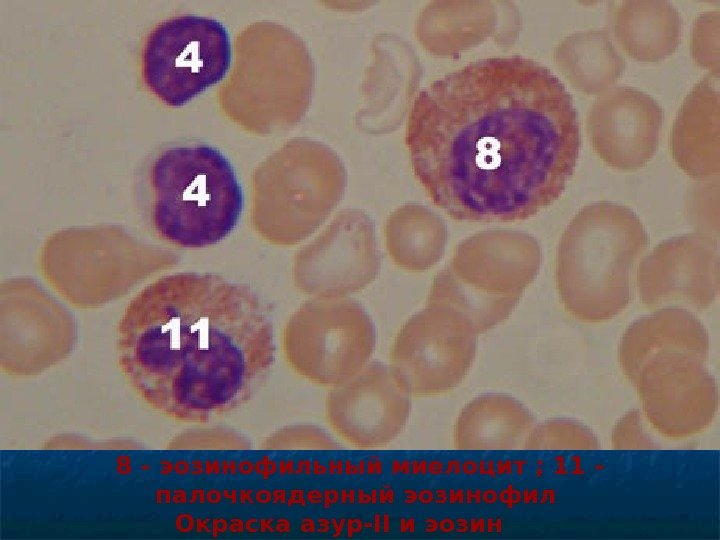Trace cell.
Listing matches in <instances>:
<instances>
[{
    "instance_id": "6da1fadb",
    "label": "cell",
    "mask_w": 720,
    "mask_h": 540,
    "mask_svg": "<svg viewBox=\"0 0 720 540\" xmlns=\"http://www.w3.org/2000/svg\"><path fill=\"white\" fill-rule=\"evenodd\" d=\"M405 143L416 179L452 219L515 222L560 198L581 135L563 82L513 55L475 60L422 89Z\"/></svg>"
},
{
    "instance_id": "7a4b0ae2",
    "label": "cell",
    "mask_w": 720,
    "mask_h": 540,
    "mask_svg": "<svg viewBox=\"0 0 720 540\" xmlns=\"http://www.w3.org/2000/svg\"><path fill=\"white\" fill-rule=\"evenodd\" d=\"M118 363L153 408L203 421L244 404L274 365L275 332L249 285L213 272L181 271L144 286L117 327Z\"/></svg>"
},
{
    "instance_id": "3957f363",
    "label": "cell",
    "mask_w": 720,
    "mask_h": 540,
    "mask_svg": "<svg viewBox=\"0 0 720 540\" xmlns=\"http://www.w3.org/2000/svg\"><path fill=\"white\" fill-rule=\"evenodd\" d=\"M648 243L645 227L630 208L608 201L583 207L563 232L556 258L557 288L569 313L601 322L622 312Z\"/></svg>"
},
{
    "instance_id": "277c9868",
    "label": "cell",
    "mask_w": 720,
    "mask_h": 540,
    "mask_svg": "<svg viewBox=\"0 0 720 540\" xmlns=\"http://www.w3.org/2000/svg\"><path fill=\"white\" fill-rule=\"evenodd\" d=\"M150 219L162 240L181 248H204L228 237L243 209L234 168L207 144L161 152L149 171Z\"/></svg>"
},
{
    "instance_id": "5b68a950",
    "label": "cell",
    "mask_w": 720,
    "mask_h": 540,
    "mask_svg": "<svg viewBox=\"0 0 720 540\" xmlns=\"http://www.w3.org/2000/svg\"><path fill=\"white\" fill-rule=\"evenodd\" d=\"M540 265L533 236L511 229L482 231L456 247L435 276L426 303L452 310L479 335L512 313Z\"/></svg>"
},
{
    "instance_id": "8992f818",
    "label": "cell",
    "mask_w": 720,
    "mask_h": 540,
    "mask_svg": "<svg viewBox=\"0 0 720 540\" xmlns=\"http://www.w3.org/2000/svg\"><path fill=\"white\" fill-rule=\"evenodd\" d=\"M232 48L224 25L197 15L171 17L147 36L141 72L147 88L164 104L181 107L220 82Z\"/></svg>"
},
{
    "instance_id": "52a82bcc",
    "label": "cell",
    "mask_w": 720,
    "mask_h": 540,
    "mask_svg": "<svg viewBox=\"0 0 720 540\" xmlns=\"http://www.w3.org/2000/svg\"><path fill=\"white\" fill-rule=\"evenodd\" d=\"M708 354L683 347L653 351L632 383L650 424L663 436L683 439L706 429L718 408V390L705 367Z\"/></svg>"
},
{
    "instance_id": "ba28073f",
    "label": "cell",
    "mask_w": 720,
    "mask_h": 540,
    "mask_svg": "<svg viewBox=\"0 0 720 540\" xmlns=\"http://www.w3.org/2000/svg\"><path fill=\"white\" fill-rule=\"evenodd\" d=\"M477 336L452 310L426 303L399 331L392 348L391 369L410 395L448 392L470 370Z\"/></svg>"
},
{
    "instance_id": "9c48e42d",
    "label": "cell",
    "mask_w": 720,
    "mask_h": 540,
    "mask_svg": "<svg viewBox=\"0 0 720 540\" xmlns=\"http://www.w3.org/2000/svg\"><path fill=\"white\" fill-rule=\"evenodd\" d=\"M637 286L649 308H707L719 292L717 238L695 232L663 241L639 265Z\"/></svg>"
},
{
    "instance_id": "30bf717a",
    "label": "cell",
    "mask_w": 720,
    "mask_h": 540,
    "mask_svg": "<svg viewBox=\"0 0 720 540\" xmlns=\"http://www.w3.org/2000/svg\"><path fill=\"white\" fill-rule=\"evenodd\" d=\"M410 408V394L391 367L372 363L333 389L326 415L332 428L349 443L378 447L401 432Z\"/></svg>"
},
{
    "instance_id": "8fae6325",
    "label": "cell",
    "mask_w": 720,
    "mask_h": 540,
    "mask_svg": "<svg viewBox=\"0 0 720 540\" xmlns=\"http://www.w3.org/2000/svg\"><path fill=\"white\" fill-rule=\"evenodd\" d=\"M663 110L649 94L630 86L612 87L590 106L586 133L596 154L612 168L631 171L655 154Z\"/></svg>"
},
{
    "instance_id": "7c38bea8",
    "label": "cell",
    "mask_w": 720,
    "mask_h": 540,
    "mask_svg": "<svg viewBox=\"0 0 720 540\" xmlns=\"http://www.w3.org/2000/svg\"><path fill=\"white\" fill-rule=\"evenodd\" d=\"M318 318L313 328L309 376L318 383L338 386L363 369L374 349V327L352 302L336 303Z\"/></svg>"
},
{
    "instance_id": "4fadbf2b",
    "label": "cell",
    "mask_w": 720,
    "mask_h": 540,
    "mask_svg": "<svg viewBox=\"0 0 720 540\" xmlns=\"http://www.w3.org/2000/svg\"><path fill=\"white\" fill-rule=\"evenodd\" d=\"M719 75L708 73L685 97L672 125L670 150L676 164L698 180L720 171Z\"/></svg>"
},
{
    "instance_id": "5bb4252c",
    "label": "cell",
    "mask_w": 720,
    "mask_h": 540,
    "mask_svg": "<svg viewBox=\"0 0 720 540\" xmlns=\"http://www.w3.org/2000/svg\"><path fill=\"white\" fill-rule=\"evenodd\" d=\"M534 425L533 414L515 398L500 393L483 394L461 411L454 443L462 450L524 448Z\"/></svg>"
},
{
    "instance_id": "9a60e30c",
    "label": "cell",
    "mask_w": 720,
    "mask_h": 540,
    "mask_svg": "<svg viewBox=\"0 0 720 540\" xmlns=\"http://www.w3.org/2000/svg\"><path fill=\"white\" fill-rule=\"evenodd\" d=\"M681 30L680 14L668 1H622L612 16L616 41L640 62H659L672 55L680 43Z\"/></svg>"
},
{
    "instance_id": "2e32d148",
    "label": "cell",
    "mask_w": 720,
    "mask_h": 540,
    "mask_svg": "<svg viewBox=\"0 0 720 540\" xmlns=\"http://www.w3.org/2000/svg\"><path fill=\"white\" fill-rule=\"evenodd\" d=\"M684 347L709 351V338L703 324L687 309L668 307L634 321L619 345V362L632 381L643 360L664 347Z\"/></svg>"
},
{
    "instance_id": "e0dca14e",
    "label": "cell",
    "mask_w": 720,
    "mask_h": 540,
    "mask_svg": "<svg viewBox=\"0 0 720 540\" xmlns=\"http://www.w3.org/2000/svg\"><path fill=\"white\" fill-rule=\"evenodd\" d=\"M553 56L570 85L587 95L612 88L625 69L623 56L604 29L568 35L556 46Z\"/></svg>"
},
{
    "instance_id": "ac0fdd59",
    "label": "cell",
    "mask_w": 720,
    "mask_h": 540,
    "mask_svg": "<svg viewBox=\"0 0 720 540\" xmlns=\"http://www.w3.org/2000/svg\"><path fill=\"white\" fill-rule=\"evenodd\" d=\"M448 232L439 216L427 208L409 204L393 216L387 231V247L402 269L422 273L443 257Z\"/></svg>"
},
{
    "instance_id": "d6986e66",
    "label": "cell",
    "mask_w": 720,
    "mask_h": 540,
    "mask_svg": "<svg viewBox=\"0 0 720 540\" xmlns=\"http://www.w3.org/2000/svg\"><path fill=\"white\" fill-rule=\"evenodd\" d=\"M599 447L597 437L589 428L566 418L551 419L534 426L524 444L525 449L531 450H596Z\"/></svg>"
},
{
    "instance_id": "ffe728a7",
    "label": "cell",
    "mask_w": 720,
    "mask_h": 540,
    "mask_svg": "<svg viewBox=\"0 0 720 540\" xmlns=\"http://www.w3.org/2000/svg\"><path fill=\"white\" fill-rule=\"evenodd\" d=\"M720 14L718 10L702 13L695 21L691 35V54L695 63L709 73L719 75Z\"/></svg>"
},
{
    "instance_id": "44dd1931",
    "label": "cell",
    "mask_w": 720,
    "mask_h": 540,
    "mask_svg": "<svg viewBox=\"0 0 720 540\" xmlns=\"http://www.w3.org/2000/svg\"><path fill=\"white\" fill-rule=\"evenodd\" d=\"M269 448L331 449L336 444L322 429L314 426L287 427L273 434L265 443Z\"/></svg>"
},
{
    "instance_id": "7402d4cb",
    "label": "cell",
    "mask_w": 720,
    "mask_h": 540,
    "mask_svg": "<svg viewBox=\"0 0 720 540\" xmlns=\"http://www.w3.org/2000/svg\"><path fill=\"white\" fill-rule=\"evenodd\" d=\"M718 197L719 184L717 180L715 184L708 183L697 188L689 203L690 214L694 221H697V225L702 227L698 232L715 238L717 237L713 232L718 234Z\"/></svg>"
},
{
    "instance_id": "603a6c76",
    "label": "cell",
    "mask_w": 720,
    "mask_h": 540,
    "mask_svg": "<svg viewBox=\"0 0 720 540\" xmlns=\"http://www.w3.org/2000/svg\"><path fill=\"white\" fill-rule=\"evenodd\" d=\"M612 446L625 450L655 448L656 444L644 429L638 410L629 411L618 421L612 433Z\"/></svg>"
}]
</instances>
